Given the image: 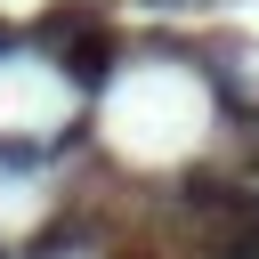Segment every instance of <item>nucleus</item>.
<instances>
[{
  "label": "nucleus",
  "mask_w": 259,
  "mask_h": 259,
  "mask_svg": "<svg viewBox=\"0 0 259 259\" xmlns=\"http://www.w3.org/2000/svg\"><path fill=\"white\" fill-rule=\"evenodd\" d=\"M178 202L186 210H210V259H259V186H235V178L194 170Z\"/></svg>",
  "instance_id": "obj_1"
},
{
  "label": "nucleus",
  "mask_w": 259,
  "mask_h": 259,
  "mask_svg": "<svg viewBox=\"0 0 259 259\" xmlns=\"http://www.w3.org/2000/svg\"><path fill=\"white\" fill-rule=\"evenodd\" d=\"M113 65H121V49H113V32H105V24H89V32H73V40H65V81H73V89H105V81H113Z\"/></svg>",
  "instance_id": "obj_2"
},
{
  "label": "nucleus",
  "mask_w": 259,
  "mask_h": 259,
  "mask_svg": "<svg viewBox=\"0 0 259 259\" xmlns=\"http://www.w3.org/2000/svg\"><path fill=\"white\" fill-rule=\"evenodd\" d=\"M243 130H251V138H259V105H251V113H243Z\"/></svg>",
  "instance_id": "obj_3"
},
{
  "label": "nucleus",
  "mask_w": 259,
  "mask_h": 259,
  "mask_svg": "<svg viewBox=\"0 0 259 259\" xmlns=\"http://www.w3.org/2000/svg\"><path fill=\"white\" fill-rule=\"evenodd\" d=\"M8 49H16V32H8V24H0V57H8Z\"/></svg>",
  "instance_id": "obj_4"
}]
</instances>
